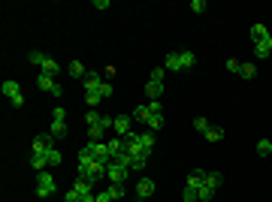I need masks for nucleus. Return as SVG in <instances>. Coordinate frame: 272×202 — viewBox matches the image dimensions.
<instances>
[{
	"label": "nucleus",
	"mask_w": 272,
	"mask_h": 202,
	"mask_svg": "<svg viewBox=\"0 0 272 202\" xmlns=\"http://www.w3.org/2000/svg\"><path fill=\"white\" fill-rule=\"evenodd\" d=\"M55 190H58V181H55V175L46 169V172H36V196H55Z\"/></svg>",
	"instance_id": "nucleus-1"
},
{
	"label": "nucleus",
	"mask_w": 272,
	"mask_h": 202,
	"mask_svg": "<svg viewBox=\"0 0 272 202\" xmlns=\"http://www.w3.org/2000/svg\"><path fill=\"white\" fill-rule=\"evenodd\" d=\"M30 58V64H36V67H40V72H49V75H58V61L55 58H49V55H43V52H30L27 55Z\"/></svg>",
	"instance_id": "nucleus-2"
},
{
	"label": "nucleus",
	"mask_w": 272,
	"mask_h": 202,
	"mask_svg": "<svg viewBox=\"0 0 272 202\" xmlns=\"http://www.w3.org/2000/svg\"><path fill=\"white\" fill-rule=\"evenodd\" d=\"M127 172H130L127 166H121V163H115V160H112V163L106 166V181L109 184H124L127 181Z\"/></svg>",
	"instance_id": "nucleus-3"
},
{
	"label": "nucleus",
	"mask_w": 272,
	"mask_h": 202,
	"mask_svg": "<svg viewBox=\"0 0 272 202\" xmlns=\"http://www.w3.org/2000/svg\"><path fill=\"white\" fill-rule=\"evenodd\" d=\"M112 133H115V136H121V139H127V136L133 133V118H130V115H115Z\"/></svg>",
	"instance_id": "nucleus-4"
},
{
	"label": "nucleus",
	"mask_w": 272,
	"mask_h": 202,
	"mask_svg": "<svg viewBox=\"0 0 272 202\" xmlns=\"http://www.w3.org/2000/svg\"><path fill=\"white\" fill-rule=\"evenodd\" d=\"M112 124H115V118H109V115H103L94 127H88V136H91V142H103V133L106 130H112Z\"/></svg>",
	"instance_id": "nucleus-5"
},
{
	"label": "nucleus",
	"mask_w": 272,
	"mask_h": 202,
	"mask_svg": "<svg viewBox=\"0 0 272 202\" xmlns=\"http://www.w3.org/2000/svg\"><path fill=\"white\" fill-rule=\"evenodd\" d=\"M0 91H3V97H6L12 106H24V94H21L18 82H3V85H0Z\"/></svg>",
	"instance_id": "nucleus-6"
},
{
	"label": "nucleus",
	"mask_w": 272,
	"mask_h": 202,
	"mask_svg": "<svg viewBox=\"0 0 272 202\" xmlns=\"http://www.w3.org/2000/svg\"><path fill=\"white\" fill-rule=\"evenodd\" d=\"M36 85H40V91L55 94V97H61V94H64V91H61V85L55 82V75H49V72H40V75H36Z\"/></svg>",
	"instance_id": "nucleus-7"
},
{
	"label": "nucleus",
	"mask_w": 272,
	"mask_h": 202,
	"mask_svg": "<svg viewBox=\"0 0 272 202\" xmlns=\"http://www.w3.org/2000/svg\"><path fill=\"white\" fill-rule=\"evenodd\" d=\"M85 148L91 151L94 160H100V163H112V154H109V145L106 142H88Z\"/></svg>",
	"instance_id": "nucleus-8"
},
{
	"label": "nucleus",
	"mask_w": 272,
	"mask_h": 202,
	"mask_svg": "<svg viewBox=\"0 0 272 202\" xmlns=\"http://www.w3.org/2000/svg\"><path fill=\"white\" fill-rule=\"evenodd\" d=\"M164 69H173V72L187 69V67H184V55H181V52H170V55L164 58Z\"/></svg>",
	"instance_id": "nucleus-9"
},
{
	"label": "nucleus",
	"mask_w": 272,
	"mask_h": 202,
	"mask_svg": "<svg viewBox=\"0 0 272 202\" xmlns=\"http://www.w3.org/2000/svg\"><path fill=\"white\" fill-rule=\"evenodd\" d=\"M82 88H85V94H91V91H100V88H103V75H97V72H88V75L82 78Z\"/></svg>",
	"instance_id": "nucleus-10"
},
{
	"label": "nucleus",
	"mask_w": 272,
	"mask_h": 202,
	"mask_svg": "<svg viewBox=\"0 0 272 202\" xmlns=\"http://www.w3.org/2000/svg\"><path fill=\"white\" fill-rule=\"evenodd\" d=\"M206 175H209V172H203V169H193V172L184 178V187H190V190H200V187H203V181H206Z\"/></svg>",
	"instance_id": "nucleus-11"
},
{
	"label": "nucleus",
	"mask_w": 272,
	"mask_h": 202,
	"mask_svg": "<svg viewBox=\"0 0 272 202\" xmlns=\"http://www.w3.org/2000/svg\"><path fill=\"white\" fill-rule=\"evenodd\" d=\"M248 36H251V43L257 46V43H263V39L269 36V27H266V24H251V27H248Z\"/></svg>",
	"instance_id": "nucleus-12"
},
{
	"label": "nucleus",
	"mask_w": 272,
	"mask_h": 202,
	"mask_svg": "<svg viewBox=\"0 0 272 202\" xmlns=\"http://www.w3.org/2000/svg\"><path fill=\"white\" fill-rule=\"evenodd\" d=\"M151 193H154V181H151V178H139V181H136V196H139V199H148Z\"/></svg>",
	"instance_id": "nucleus-13"
},
{
	"label": "nucleus",
	"mask_w": 272,
	"mask_h": 202,
	"mask_svg": "<svg viewBox=\"0 0 272 202\" xmlns=\"http://www.w3.org/2000/svg\"><path fill=\"white\" fill-rule=\"evenodd\" d=\"M133 139L142 145V151L151 154V148H154V133H151V130H148V133H136V130H133Z\"/></svg>",
	"instance_id": "nucleus-14"
},
{
	"label": "nucleus",
	"mask_w": 272,
	"mask_h": 202,
	"mask_svg": "<svg viewBox=\"0 0 272 202\" xmlns=\"http://www.w3.org/2000/svg\"><path fill=\"white\" fill-rule=\"evenodd\" d=\"M106 145H109V154H112V157H118V154H124V151H127L121 136H112V139H106Z\"/></svg>",
	"instance_id": "nucleus-15"
},
{
	"label": "nucleus",
	"mask_w": 272,
	"mask_h": 202,
	"mask_svg": "<svg viewBox=\"0 0 272 202\" xmlns=\"http://www.w3.org/2000/svg\"><path fill=\"white\" fill-rule=\"evenodd\" d=\"M254 55H257V58H269V55H272V33L263 39V43L254 46Z\"/></svg>",
	"instance_id": "nucleus-16"
},
{
	"label": "nucleus",
	"mask_w": 272,
	"mask_h": 202,
	"mask_svg": "<svg viewBox=\"0 0 272 202\" xmlns=\"http://www.w3.org/2000/svg\"><path fill=\"white\" fill-rule=\"evenodd\" d=\"M161 94H164V82H148L145 85V97L148 100H161Z\"/></svg>",
	"instance_id": "nucleus-17"
},
{
	"label": "nucleus",
	"mask_w": 272,
	"mask_h": 202,
	"mask_svg": "<svg viewBox=\"0 0 272 202\" xmlns=\"http://www.w3.org/2000/svg\"><path fill=\"white\" fill-rule=\"evenodd\" d=\"M145 127H148V130H161V127H164V112H151L148 121H145Z\"/></svg>",
	"instance_id": "nucleus-18"
},
{
	"label": "nucleus",
	"mask_w": 272,
	"mask_h": 202,
	"mask_svg": "<svg viewBox=\"0 0 272 202\" xmlns=\"http://www.w3.org/2000/svg\"><path fill=\"white\" fill-rule=\"evenodd\" d=\"M46 166H49L46 154H30V169H36V172H46Z\"/></svg>",
	"instance_id": "nucleus-19"
},
{
	"label": "nucleus",
	"mask_w": 272,
	"mask_h": 202,
	"mask_svg": "<svg viewBox=\"0 0 272 202\" xmlns=\"http://www.w3.org/2000/svg\"><path fill=\"white\" fill-rule=\"evenodd\" d=\"M67 69H70V75H73V78H85V75H88V69H85V64H82V61H70V67H67Z\"/></svg>",
	"instance_id": "nucleus-20"
},
{
	"label": "nucleus",
	"mask_w": 272,
	"mask_h": 202,
	"mask_svg": "<svg viewBox=\"0 0 272 202\" xmlns=\"http://www.w3.org/2000/svg\"><path fill=\"white\" fill-rule=\"evenodd\" d=\"M55 139H64L67 136V121H52V130H49Z\"/></svg>",
	"instance_id": "nucleus-21"
},
{
	"label": "nucleus",
	"mask_w": 272,
	"mask_h": 202,
	"mask_svg": "<svg viewBox=\"0 0 272 202\" xmlns=\"http://www.w3.org/2000/svg\"><path fill=\"white\" fill-rule=\"evenodd\" d=\"M148 115H151V109H148V106H136L130 118H133V121H142V124H145V121H148Z\"/></svg>",
	"instance_id": "nucleus-22"
},
{
	"label": "nucleus",
	"mask_w": 272,
	"mask_h": 202,
	"mask_svg": "<svg viewBox=\"0 0 272 202\" xmlns=\"http://www.w3.org/2000/svg\"><path fill=\"white\" fill-rule=\"evenodd\" d=\"M130 157V154H127ZM145 163H148V157H142V154H136V157H130V169L133 172H139V169H145Z\"/></svg>",
	"instance_id": "nucleus-23"
},
{
	"label": "nucleus",
	"mask_w": 272,
	"mask_h": 202,
	"mask_svg": "<svg viewBox=\"0 0 272 202\" xmlns=\"http://www.w3.org/2000/svg\"><path fill=\"white\" fill-rule=\"evenodd\" d=\"M239 75L242 78H254L257 75V67L254 64H239Z\"/></svg>",
	"instance_id": "nucleus-24"
},
{
	"label": "nucleus",
	"mask_w": 272,
	"mask_h": 202,
	"mask_svg": "<svg viewBox=\"0 0 272 202\" xmlns=\"http://www.w3.org/2000/svg\"><path fill=\"white\" fill-rule=\"evenodd\" d=\"M206 139H209V142H221V139H224V130H221V127H215V124H212V127H209V130H206Z\"/></svg>",
	"instance_id": "nucleus-25"
},
{
	"label": "nucleus",
	"mask_w": 272,
	"mask_h": 202,
	"mask_svg": "<svg viewBox=\"0 0 272 202\" xmlns=\"http://www.w3.org/2000/svg\"><path fill=\"white\" fill-rule=\"evenodd\" d=\"M257 154H260V157H269V154H272V139H260V142H257Z\"/></svg>",
	"instance_id": "nucleus-26"
},
{
	"label": "nucleus",
	"mask_w": 272,
	"mask_h": 202,
	"mask_svg": "<svg viewBox=\"0 0 272 202\" xmlns=\"http://www.w3.org/2000/svg\"><path fill=\"white\" fill-rule=\"evenodd\" d=\"M197 196H200V202H209V199H212V196H215V187H209V184H206V181H203V187H200V190H197Z\"/></svg>",
	"instance_id": "nucleus-27"
},
{
	"label": "nucleus",
	"mask_w": 272,
	"mask_h": 202,
	"mask_svg": "<svg viewBox=\"0 0 272 202\" xmlns=\"http://www.w3.org/2000/svg\"><path fill=\"white\" fill-rule=\"evenodd\" d=\"M106 190L112 193V199H124V196H127V190H124V184H109Z\"/></svg>",
	"instance_id": "nucleus-28"
},
{
	"label": "nucleus",
	"mask_w": 272,
	"mask_h": 202,
	"mask_svg": "<svg viewBox=\"0 0 272 202\" xmlns=\"http://www.w3.org/2000/svg\"><path fill=\"white\" fill-rule=\"evenodd\" d=\"M46 160H49V166H58V163H61V151L52 145V148L46 151Z\"/></svg>",
	"instance_id": "nucleus-29"
},
{
	"label": "nucleus",
	"mask_w": 272,
	"mask_h": 202,
	"mask_svg": "<svg viewBox=\"0 0 272 202\" xmlns=\"http://www.w3.org/2000/svg\"><path fill=\"white\" fill-rule=\"evenodd\" d=\"M221 181H224V175H221V172H209V175H206V184H209V187H215V190L221 187Z\"/></svg>",
	"instance_id": "nucleus-30"
},
{
	"label": "nucleus",
	"mask_w": 272,
	"mask_h": 202,
	"mask_svg": "<svg viewBox=\"0 0 272 202\" xmlns=\"http://www.w3.org/2000/svg\"><path fill=\"white\" fill-rule=\"evenodd\" d=\"M85 100H88V106H100L103 103V94L100 91H91V94H85Z\"/></svg>",
	"instance_id": "nucleus-31"
},
{
	"label": "nucleus",
	"mask_w": 272,
	"mask_h": 202,
	"mask_svg": "<svg viewBox=\"0 0 272 202\" xmlns=\"http://www.w3.org/2000/svg\"><path fill=\"white\" fill-rule=\"evenodd\" d=\"M100 118H103V115H100L97 109H91V112L85 115V124H88V127H94V124H97V121H100Z\"/></svg>",
	"instance_id": "nucleus-32"
},
{
	"label": "nucleus",
	"mask_w": 272,
	"mask_h": 202,
	"mask_svg": "<svg viewBox=\"0 0 272 202\" xmlns=\"http://www.w3.org/2000/svg\"><path fill=\"white\" fill-rule=\"evenodd\" d=\"M181 199H184V202H200L197 190H190V187H184V190H181Z\"/></svg>",
	"instance_id": "nucleus-33"
},
{
	"label": "nucleus",
	"mask_w": 272,
	"mask_h": 202,
	"mask_svg": "<svg viewBox=\"0 0 272 202\" xmlns=\"http://www.w3.org/2000/svg\"><path fill=\"white\" fill-rule=\"evenodd\" d=\"M190 9L197 12V15H203V12H206L209 6H206V0H190Z\"/></svg>",
	"instance_id": "nucleus-34"
},
{
	"label": "nucleus",
	"mask_w": 272,
	"mask_h": 202,
	"mask_svg": "<svg viewBox=\"0 0 272 202\" xmlns=\"http://www.w3.org/2000/svg\"><path fill=\"white\" fill-rule=\"evenodd\" d=\"M209 127H212V124H209L206 118H197V121H193V130H200L203 136H206V130H209Z\"/></svg>",
	"instance_id": "nucleus-35"
},
{
	"label": "nucleus",
	"mask_w": 272,
	"mask_h": 202,
	"mask_svg": "<svg viewBox=\"0 0 272 202\" xmlns=\"http://www.w3.org/2000/svg\"><path fill=\"white\" fill-rule=\"evenodd\" d=\"M181 55H184V67H187V69L197 64V55H193V52H181Z\"/></svg>",
	"instance_id": "nucleus-36"
},
{
	"label": "nucleus",
	"mask_w": 272,
	"mask_h": 202,
	"mask_svg": "<svg viewBox=\"0 0 272 202\" xmlns=\"http://www.w3.org/2000/svg\"><path fill=\"white\" fill-rule=\"evenodd\" d=\"M64 202H82V199H79V193H76V190L70 187V190L64 193Z\"/></svg>",
	"instance_id": "nucleus-37"
},
{
	"label": "nucleus",
	"mask_w": 272,
	"mask_h": 202,
	"mask_svg": "<svg viewBox=\"0 0 272 202\" xmlns=\"http://www.w3.org/2000/svg\"><path fill=\"white\" fill-rule=\"evenodd\" d=\"M52 121H67V112H64L61 106H55V112H52Z\"/></svg>",
	"instance_id": "nucleus-38"
},
{
	"label": "nucleus",
	"mask_w": 272,
	"mask_h": 202,
	"mask_svg": "<svg viewBox=\"0 0 272 202\" xmlns=\"http://www.w3.org/2000/svg\"><path fill=\"white\" fill-rule=\"evenodd\" d=\"M164 72H167V69H164V67H158V69L151 72V82H164Z\"/></svg>",
	"instance_id": "nucleus-39"
},
{
	"label": "nucleus",
	"mask_w": 272,
	"mask_h": 202,
	"mask_svg": "<svg viewBox=\"0 0 272 202\" xmlns=\"http://www.w3.org/2000/svg\"><path fill=\"white\" fill-rule=\"evenodd\" d=\"M97 202H112V193H109V190H103V193H97Z\"/></svg>",
	"instance_id": "nucleus-40"
},
{
	"label": "nucleus",
	"mask_w": 272,
	"mask_h": 202,
	"mask_svg": "<svg viewBox=\"0 0 272 202\" xmlns=\"http://www.w3.org/2000/svg\"><path fill=\"white\" fill-rule=\"evenodd\" d=\"M112 3H109V0H94V9H109Z\"/></svg>",
	"instance_id": "nucleus-41"
},
{
	"label": "nucleus",
	"mask_w": 272,
	"mask_h": 202,
	"mask_svg": "<svg viewBox=\"0 0 272 202\" xmlns=\"http://www.w3.org/2000/svg\"><path fill=\"white\" fill-rule=\"evenodd\" d=\"M227 69H230V72H236V75H239V61H227Z\"/></svg>",
	"instance_id": "nucleus-42"
}]
</instances>
